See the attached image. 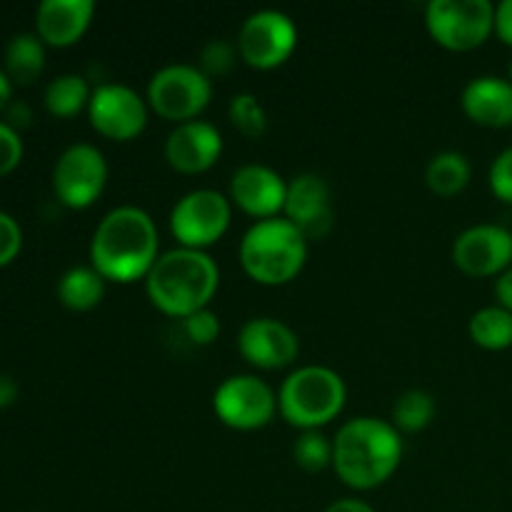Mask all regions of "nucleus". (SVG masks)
Returning <instances> with one entry per match:
<instances>
[{
  "mask_svg": "<svg viewBox=\"0 0 512 512\" xmlns=\"http://www.w3.org/2000/svg\"><path fill=\"white\" fill-rule=\"evenodd\" d=\"M283 218L290 220L308 240H323L333 228L328 183L315 173L295 175L288 183Z\"/></svg>",
  "mask_w": 512,
  "mask_h": 512,
  "instance_id": "nucleus-15",
  "label": "nucleus"
},
{
  "mask_svg": "<svg viewBox=\"0 0 512 512\" xmlns=\"http://www.w3.org/2000/svg\"><path fill=\"white\" fill-rule=\"evenodd\" d=\"M293 458L305 473H320L333 465V443L318 430H305L293 445Z\"/></svg>",
  "mask_w": 512,
  "mask_h": 512,
  "instance_id": "nucleus-27",
  "label": "nucleus"
},
{
  "mask_svg": "<svg viewBox=\"0 0 512 512\" xmlns=\"http://www.w3.org/2000/svg\"><path fill=\"white\" fill-rule=\"evenodd\" d=\"M325 512H375V510L370 508L368 503H363V500L343 498V500H335L333 505H328Z\"/></svg>",
  "mask_w": 512,
  "mask_h": 512,
  "instance_id": "nucleus-37",
  "label": "nucleus"
},
{
  "mask_svg": "<svg viewBox=\"0 0 512 512\" xmlns=\"http://www.w3.org/2000/svg\"><path fill=\"white\" fill-rule=\"evenodd\" d=\"M495 33L505 45H512V0H503L495 8Z\"/></svg>",
  "mask_w": 512,
  "mask_h": 512,
  "instance_id": "nucleus-33",
  "label": "nucleus"
},
{
  "mask_svg": "<svg viewBox=\"0 0 512 512\" xmlns=\"http://www.w3.org/2000/svg\"><path fill=\"white\" fill-rule=\"evenodd\" d=\"M223 155V135L205 120L175 125L165 140V160L183 175H198L213 168Z\"/></svg>",
  "mask_w": 512,
  "mask_h": 512,
  "instance_id": "nucleus-17",
  "label": "nucleus"
},
{
  "mask_svg": "<svg viewBox=\"0 0 512 512\" xmlns=\"http://www.w3.org/2000/svg\"><path fill=\"white\" fill-rule=\"evenodd\" d=\"M403 460V438L388 420L353 418L333 440V468L353 490H373L390 480Z\"/></svg>",
  "mask_w": 512,
  "mask_h": 512,
  "instance_id": "nucleus-2",
  "label": "nucleus"
},
{
  "mask_svg": "<svg viewBox=\"0 0 512 512\" xmlns=\"http://www.w3.org/2000/svg\"><path fill=\"white\" fill-rule=\"evenodd\" d=\"M495 298H498L500 308L510 310L512 313V265L495 280Z\"/></svg>",
  "mask_w": 512,
  "mask_h": 512,
  "instance_id": "nucleus-34",
  "label": "nucleus"
},
{
  "mask_svg": "<svg viewBox=\"0 0 512 512\" xmlns=\"http://www.w3.org/2000/svg\"><path fill=\"white\" fill-rule=\"evenodd\" d=\"M238 350L253 368L283 370L298 358L300 340L283 320L253 318L240 328Z\"/></svg>",
  "mask_w": 512,
  "mask_h": 512,
  "instance_id": "nucleus-14",
  "label": "nucleus"
},
{
  "mask_svg": "<svg viewBox=\"0 0 512 512\" xmlns=\"http://www.w3.org/2000/svg\"><path fill=\"white\" fill-rule=\"evenodd\" d=\"M240 265L260 285L295 280L308 260V238L283 215L255 220L240 240Z\"/></svg>",
  "mask_w": 512,
  "mask_h": 512,
  "instance_id": "nucleus-4",
  "label": "nucleus"
},
{
  "mask_svg": "<svg viewBox=\"0 0 512 512\" xmlns=\"http://www.w3.org/2000/svg\"><path fill=\"white\" fill-rule=\"evenodd\" d=\"M18 400V385L10 375L0 373V408H10Z\"/></svg>",
  "mask_w": 512,
  "mask_h": 512,
  "instance_id": "nucleus-35",
  "label": "nucleus"
},
{
  "mask_svg": "<svg viewBox=\"0 0 512 512\" xmlns=\"http://www.w3.org/2000/svg\"><path fill=\"white\" fill-rule=\"evenodd\" d=\"M10 93H13V88H10L8 73H3V70H0V110L8 108L10 105Z\"/></svg>",
  "mask_w": 512,
  "mask_h": 512,
  "instance_id": "nucleus-38",
  "label": "nucleus"
},
{
  "mask_svg": "<svg viewBox=\"0 0 512 512\" xmlns=\"http://www.w3.org/2000/svg\"><path fill=\"white\" fill-rule=\"evenodd\" d=\"M180 333L193 345H210L220 335V318L210 308L180 320Z\"/></svg>",
  "mask_w": 512,
  "mask_h": 512,
  "instance_id": "nucleus-29",
  "label": "nucleus"
},
{
  "mask_svg": "<svg viewBox=\"0 0 512 512\" xmlns=\"http://www.w3.org/2000/svg\"><path fill=\"white\" fill-rule=\"evenodd\" d=\"M218 285L220 270L205 250L173 248L150 268L145 293L160 313L183 320L208 308Z\"/></svg>",
  "mask_w": 512,
  "mask_h": 512,
  "instance_id": "nucleus-3",
  "label": "nucleus"
},
{
  "mask_svg": "<svg viewBox=\"0 0 512 512\" xmlns=\"http://www.w3.org/2000/svg\"><path fill=\"white\" fill-rule=\"evenodd\" d=\"M238 58H240L238 45L230 43V40H225V38H215V40H210V43H205L203 50H200L198 68L203 70L210 80L223 78V75H228L230 70L235 68Z\"/></svg>",
  "mask_w": 512,
  "mask_h": 512,
  "instance_id": "nucleus-28",
  "label": "nucleus"
},
{
  "mask_svg": "<svg viewBox=\"0 0 512 512\" xmlns=\"http://www.w3.org/2000/svg\"><path fill=\"white\" fill-rule=\"evenodd\" d=\"M23 245V233L13 215L0 213V265H8Z\"/></svg>",
  "mask_w": 512,
  "mask_h": 512,
  "instance_id": "nucleus-31",
  "label": "nucleus"
},
{
  "mask_svg": "<svg viewBox=\"0 0 512 512\" xmlns=\"http://www.w3.org/2000/svg\"><path fill=\"white\" fill-rule=\"evenodd\" d=\"M435 418V400L425 390H405L393 405V425L398 433H420Z\"/></svg>",
  "mask_w": 512,
  "mask_h": 512,
  "instance_id": "nucleus-25",
  "label": "nucleus"
},
{
  "mask_svg": "<svg viewBox=\"0 0 512 512\" xmlns=\"http://www.w3.org/2000/svg\"><path fill=\"white\" fill-rule=\"evenodd\" d=\"M230 218H233L230 198H225L218 190L200 188L185 193L173 205L170 230H173L180 248L205 250L228 233Z\"/></svg>",
  "mask_w": 512,
  "mask_h": 512,
  "instance_id": "nucleus-8",
  "label": "nucleus"
},
{
  "mask_svg": "<svg viewBox=\"0 0 512 512\" xmlns=\"http://www.w3.org/2000/svg\"><path fill=\"white\" fill-rule=\"evenodd\" d=\"M108 183V163L95 145L75 143L58 158L53 170L55 195L63 205L83 210L103 195Z\"/></svg>",
  "mask_w": 512,
  "mask_h": 512,
  "instance_id": "nucleus-11",
  "label": "nucleus"
},
{
  "mask_svg": "<svg viewBox=\"0 0 512 512\" xmlns=\"http://www.w3.org/2000/svg\"><path fill=\"white\" fill-rule=\"evenodd\" d=\"M105 283L108 280L93 268V265H78L70 268L58 283V300L68 310L85 313V310L98 308L100 300L105 298Z\"/></svg>",
  "mask_w": 512,
  "mask_h": 512,
  "instance_id": "nucleus-20",
  "label": "nucleus"
},
{
  "mask_svg": "<svg viewBox=\"0 0 512 512\" xmlns=\"http://www.w3.org/2000/svg\"><path fill=\"white\" fill-rule=\"evenodd\" d=\"M470 340L483 350H508L512 345V313L500 305L480 308L468 323Z\"/></svg>",
  "mask_w": 512,
  "mask_h": 512,
  "instance_id": "nucleus-23",
  "label": "nucleus"
},
{
  "mask_svg": "<svg viewBox=\"0 0 512 512\" xmlns=\"http://www.w3.org/2000/svg\"><path fill=\"white\" fill-rule=\"evenodd\" d=\"M158 258V228L153 218L135 205L110 210L90 240V263L113 283L145 280Z\"/></svg>",
  "mask_w": 512,
  "mask_h": 512,
  "instance_id": "nucleus-1",
  "label": "nucleus"
},
{
  "mask_svg": "<svg viewBox=\"0 0 512 512\" xmlns=\"http://www.w3.org/2000/svg\"><path fill=\"white\" fill-rule=\"evenodd\" d=\"M288 183L268 165H243L230 178V203L258 220L278 218L285 208Z\"/></svg>",
  "mask_w": 512,
  "mask_h": 512,
  "instance_id": "nucleus-16",
  "label": "nucleus"
},
{
  "mask_svg": "<svg viewBox=\"0 0 512 512\" xmlns=\"http://www.w3.org/2000/svg\"><path fill=\"white\" fill-rule=\"evenodd\" d=\"M425 25L440 48L468 53L495 33V5L490 0H430Z\"/></svg>",
  "mask_w": 512,
  "mask_h": 512,
  "instance_id": "nucleus-6",
  "label": "nucleus"
},
{
  "mask_svg": "<svg viewBox=\"0 0 512 512\" xmlns=\"http://www.w3.org/2000/svg\"><path fill=\"white\" fill-rule=\"evenodd\" d=\"M453 263L470 278H493L512 265V233L503 225L480 223L453 243Z\"/></svg>",
  "mask_w": 512,
  "mask_h": 512,
  "instance_id": "nucleus-13",
  "label": "nucleus"
},
{
  "mask_svg": "<svg viewBox=\"0 0 512 512\" xmlns=\"http://www.w3.org/2000/svg\"><path fill=\"white\" fill-rule=\"evenodd\" d=\"M490 190L498 200L512 205V148L503 150L490 165Z\"/></svg>",
  "mask_w": 512,
  "mask_h": 512,
  "instance_id": "nucleus-30",
  "label": "nucleus"
},
{
  "mask_svg": "<svg viewBox=\"0 0 512 512\" xmlns=\"http://www.w3.org/2000/svg\"><path fill=\"white\" fill-rule=\"evenodd\" d=\"M90 95H93V90L88 88L83 75L65 73L50 80L43 98H45V108H48L53 115H58V118H73V115H78L80 110L88 108Z\"/></svg>",
  "mask_w": 512,
  "mask_h": 512,
  "instance_id": "nucleus-24",
  "label": "nucleus"
},
{
  "mask_svg": "<svg viewBox=\"0 0 512 512\" xmlns=\"http://www.w3.org/2000/svg\"><path fill=\"white\" fill-rule=\"evenodd\" d=\"M213 410L223 425L250 433L265 428L273 420L278 398L258 375H230L215 390Z\"/></svg>",
  "mask_w": 512,
  "mask_h": 512,
  "instance_id": "nucleus-10",
  "label": "nucleus"
},
{
  "mask_svg": "<svg viewBox=\"0 0 512 512\" xmlns=\"http://www.w3.org/2000/svg\"><path fill=\"white\" fill-rule=\"evenodd\" d=\"M463 113L483 128H508L512 125V83L498 75H483L465 85Z\"/></svg>",
  "mask_w": 512,
  "mask_h": 512,
  "instance_id": "nucleus-19",
  "label": "nucleus"
},
{
  "mask_svg": "<svg viewBox=\"0 0 512 512\" xmlns=\"http://www.w3.org/2000/svg\"><path fill=\"white\" fill-rule=\"evenodd\" d=\"M510 83H512V63H510Z\"/></svg>",
  "mask_w": 512,
  "mask_h": 512,
  "instance_id": "nucleus-39",
  "label": "nucleus"
},
{
  "mask_svg": "<svg viewBox=\"0 0 512 512\" xmlns=\"http://www.w3.org/2000/svg\"><path fill=\"white\" fill-rule=\"evenodd\" d=\"M30 108L23 103H15V105H8V125L10 128H23V125H30Z\"/></svg>",
  "mask_w": 512,
  "mask_h": 512,
  "instance_id": "nucleus-36",
  "label": "nucleus"
},
{
  "mask_svg": "<svg viewBox=\"0 0 512 512\" xmlns=\"http://www.w3.org/2000/svg\"><path fill=\"white\" fill-rule=\"evenodd\" d=\"M88 118L103 138L125 143L148 125V100L123 83H100L90 95Z\"/></svg>",
  "mask_w": 512,
  "mask_h": 512,
  "instance_id": "nucleus-12",
  "label": "nucleus"
},
{
  "mask_svg": "<svg viewBox=\"0 0 512 512\" xmlns=\"http://www.w3.org/2000/svg\"><path fill=\"white\" fill-rule=\"evenodd\" d=\"M213 80L198 65L173 63L160 68L148 83V108L170 123H190L208 108Z\"/></svg>",
  "mask_w": 512,
  "mask_h": 512,
  "instance_id": "nucleus-7",
  "label": "nucleus"
},
{
  "mask_svg": "<svg viewBox=\"0 0 512 512\" xmlns=\"http://www.w3.org/2000/svg\"><path fill=\"white\" fill-rule=\"evenodd\" d=\"M425 183L440 198H453V195L463 193L465 185L470 183L468 158L455 150L438 153L425 168Z\"/></svg>",
  "mask_w": 512,
  "mask_h": 512,
  "instance_id": "nucleus-22",
  "label": "nucleus"
},
{
  "mask_svg": "<svg viewBox=\"0 0 512 512\" xmlns=\"http://www.w3.org/2000/svg\"><path fill=\"white\" fill-rule=\"evenodd\" d=\"M348 400V388L335 370L325 365H305L283 380L278 393V410L288 425L318 430L338 418Z\"/></svg>",
  "mask_w": 512,
  "mask_h": 512,
  "instance_id": "nucleus-5",
  "label": "nucleus"
},
{
  "mask_svg": "<svg viewBox=\"0 0 512 512\" xmlns=\"http://www.w3.org/2000/svg\"><path fill=\"white\" fill-rule=\"evenodd\" d=\"M228 115L233 128L250 140H260L268 133V113L253 93H238L230 98Z\"/></svg>",
  "mask_w": 512,
  "mask_h": 512,
  "instance_id": "nucleus-26",
  "label": "nucleus"
},
{
  "mask_svg": "<svg viewBox=\"0 0 512 512\" xmlns=\"http://www.w3.org/2000/svg\"><path fill=\"white\" fill-rule=\"evenodd\" d=\"M23 158V143H20L18 130L8 123H0V175L10 173Z\"/></svg>",
  "mask_w": 512,
  "mask_h": 512,
  "instance_id": "nucleus-32",
  "label": "nucleus"
},
{
  "mask_svg": "<svg viewBox=\"0 0 512 512\" xmlns=\"http://www.w3.org/2000/svg\"><path fill=\"white\" fill-rule=\"evenodd\" d=\"M235 45L245 65L255 70H273L293 55L298 28L283 10H255L240 25Z\"/></svg>",
  "mask_w": 512,
  "mask_h": 512,
  "instance_id": "nucleus-9",
  "label": "nucleus"
},
{
  "mask_svg": "<svg viewBox=\"0 0 512 512\" xmlns=\"http://www.w3.org/2000/svg\"><path fill=\"white\" fill-rule=\"evenodd\" d=\"M93 13V0H43L35 13L38 38L55 48H68L83 38Z\"/></svg>",
  "mask_w": 512,
  "mask_h": 512,
  "instance_id": "nucleus-18",
  "label": "nucleus"
},
{
  "mask_svg": "<svg viewBox=\"0 0 512 512\" xmlns=\"http://www.w3.org/2000/svg\"><path fill=\"white\" fill-rule=\"evenodd\" d=\"M45 43L33 33H18L5 48V70L18 85H28L43 73Z\"/></svg>",
  "mask_w": 512,
  "mask_h": 512,
  "instance_id": "nucleus-21",
  "label": "nucleus"
}]
</instances>
